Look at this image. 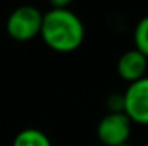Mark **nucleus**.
Listing matches in <instances>:
<instances>
[{
  "mask_svg": "<svg viewBox=\"0 0 148 146\" xmlns=\"http://www.w3.org/2000/svg\"><path fill=\"white\" fill-rule=\"evenodd\" d=\"M41 39L58 54H71L82 46L85 27L80 17L68 8H52L43 14Z\"/></svg>",
  "mask_w": 148,
  "mask_h": 146,
  "instance_id": "f257e3e1",
  "label": "nucleus"
},
{
  "mask_svg": "<svg viewBox=\"0 0 148 146\" xmlns=\"http://www.w3.org/2000/svg\"><path fill=\"white\" fill-rule=\"evenodd\" d=\"M41 24L43 13L33 5H22L10 13L5 29L10 38L19 43H25L40 35Z\"/></svg>",
  "mask_w": 148,
  "mask_h": 146,
  "instance_id": "f03ea898",
  "label": "nucleus"
},
{
  "mask_svg": "<svg viewBox=\"0 0 148 146\" xmlns=\"http://www.w3.org/2000/svg\"><path fill=\"white\" fill-rule=\"evenodd\" d=\"M132 123L126 113H107L101 118L96 127V137L104 146H118L128 143Z\"/></svg>",
  "mask_w": 148,
  "mask_h": 146,
  "instance_id": "7ed1b4c3",
  "label": "nucleus"
},
{
  "mask_svg": "<svg viewBox=\"0 0 148 146\" xmlns=\"http://www.w3.org/2000/svg\"><path fill=\"white\" fill-rule=\"evenodd\" d=\"M125 96V113L132 124L148 126V77L128 85Z\"/></svg>",
  "mask_w": 148,
  "mask_h": 146,
  "instance_id": "20e7f679",
  "label": "nucleus"
},
{
  "mask_svg": "<svg viewBox=\"0 0 148 146\" xmlns=\"http://www.w3.org/2000/svg\"><path fill=\"white\" fill-rule=\"evenodd\" d=\"M148 69V57L139 52L137 49L125 52L117 61V72L123 80L132 83L145 77Z\"/></svg>",
  "mask_w": 148,
  "mask_h": 146,
  "instance_id": "39448f33",
  "label": "nucleus"
},
{
  "mask_svg": "<svg viewBox=\"0 0 148 146\" xmlns=\"http://www.w3.org/2000/svg\"><path fill=\"white\" fill-rule=\"evenodd\" d=\"M11 146H52V141L43 130L29 127L16 135Z\"/></svg>",
  "mask_w": 148,
  "mask_h": 146,
  "instance_id": "423d86ee",
  "label": "nucleus"
},
{
  "mask_svg": "<svg viewBox=\"0 0 148 146\" xmlns=\"http://www.w3.org/2000/svg\"><path fill=\"white\" fill-rule=\"evenodd\" d=\"M134 49L148 57V16H143L134 29Z\"/></svg>",
  "mask_w": 148,
  "mask_h": 146,
  "instance_id": "0eeeda50",
  "label": "nucleus"
},
{
  "mask_svg": "<svg viewBox=\"0 0 148 146\" xmlns=\"http://www.w3.org/2000/svg\"><path fill=\"white\" fill-rule=\"evenodd\" d=\"M109 113H125V96L123 93H112L107 96L106 101Z\"/></svg>",
  "mask_w": 148,
  "mask_h": 146,
  "instance_id": "6e6552de",
  "label": "nucleus"
},
{
  "mask_svg": "<svg viewBox=\"0 0 148 146\" xmlns=\"http://www.w3.org/2000/svg\"><path fill=\"white\" fill-rule=\"evenodd\" d=\"M52 5V8H68L74 0H47Z\"/></svg>",
  "mask_w": 148,
  "mask_h": 146,
  "instance_id": "1a4fd4ad",
  "label": "nucleus"
},
{
  "mask_svg": "<svg viewBox=\"0 0 148 146\" xmlns=\"http://www.w3.org/2000/svg\"><path fill=\"white\" fill-rule=\"evenodd\" d=\"M118 146H131L129 143H125V145H118Z\"/></svg>",
  "mask_w": 148,
  "mask_h": 146,
  "instance_id": "9d476101",
  "label": "nucleus"
},
{
  "mask_svg": "<svg viewBox=\"0 0 148 146\" xmlns=\"http://www.w3.org/2000/svg\"><path fill=\"white\" fill-rule=\"evenodd\" d=\"M142 146H148V143H145V145H142Z\"/></svg>",
  "mask_w": 148,
  "mask_h": 146,
  "instance_id": "9b49d317",
  "label": "nucleus"
}]
</instances>
